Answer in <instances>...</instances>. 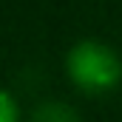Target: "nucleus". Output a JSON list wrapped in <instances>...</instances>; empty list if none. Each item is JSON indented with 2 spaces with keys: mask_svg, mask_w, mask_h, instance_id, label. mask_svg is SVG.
Listing matches in <instances>:
<instances>
[{
  "mask_svg": "<svg viewBox=\"0 0 122 122\" xmlns=\"http://www.w3.org/2000/svg\"><path fill=\"white\" fill-rule=\"evenodd\" d=\"M0 122H20V105L6 88H0Z\"/></svg>",
  "mask_w": 122,
  "mask_h": 122,
  "instance_id": "7ed1b4c3",
  "label": "nucleus"
},
{
  "mask_svg": "<svg viewBox=\"0 0 122 122\" xmlns=\"http://www.w3.org/2000/svg\"><path fill=\"white\" fill-rule=\"evenodd\" d=\"M65 71H68V80L74 82V88H80L88 97L111 94L122 82L119 54L99 40L77 43L65 57Z\"/></svg>",
  "mask_w": 122,
  "mask_h": 122,
  "instance_id": "f257e3e1",
  "label": "nucleus"
},
{
  "mask_svg": "<svg viewBox=\"0 0 122 122\" xmlns=\"http://www.w3.org/2000/svg\"><path fill=\"white\" fill-rule=\"evenodd\" d=\"M31 122H82V117H80L77 108H71L68 102H60V99H43V102L34 105Z\"/></svg>",
  "mask_w": 122,
  "mask_h": 122,
  "instance_id": "f03ea898",
  "label": "nucleus"
}]
</instances>
